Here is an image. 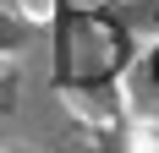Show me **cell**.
<instances>
[{"instance_id": "cell-2", "label": "cell", "mask_w": 159, "mask_h": 153, "mask_svg": "<svg viewBox=\"0 0 159 153\" xmlns=\"http://www.w3.org/2000/svg\"><path fill=\"white\" fill-rule=\"evenodd\" d=\"M16 6H22V11H28L33 22H44V16L55 11V0H16Z\"/></svg>"}, {"instance_id": "cell-1", "label": "cell", "mask_w": 159, "mask_h": 153, "mask_svg": "<svg viewBox=\"0 0 159 153\" xmlns=\"http://www.w3.org/2000/svg\"><path fill=\"white\" fill-rule=\"evenodd\" d=\"M132 148H137V153H159V115L137 126V137H132Z\"/></svg>"}]
</instances>
